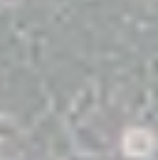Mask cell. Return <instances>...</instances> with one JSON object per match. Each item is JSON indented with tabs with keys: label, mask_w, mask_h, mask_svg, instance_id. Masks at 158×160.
<instances>
[{
	"label": "cell",
	"mask_w": 158,
	"mask_h": 160,
	"mask_svg": "<svg viewBox=\"0 0 158 160\" xmlns=\"http://www.w3.org/2000/svg\"><path fill=\"white\" fill-rule=\"evenodd\" d=\"M153 148V136L148 131H141V128H131L126 136H124V150L126 155L131 158H143L148 155Z\"/></svg>",
	"instance_id": "cell-1"
}]
</instances>
